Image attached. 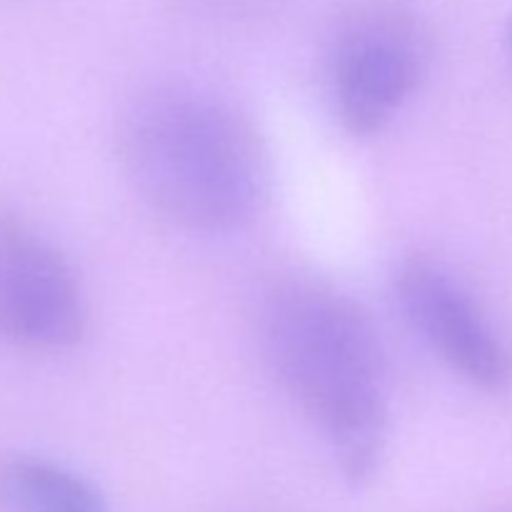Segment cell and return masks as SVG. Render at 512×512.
Returning a JSON list of instances; mask_svg holds the SVG:
<instances>
[{"mask_svg":"<svg viewBox=\"0 0 512 512\" xmlns=\"http://www.w3.org/2000/svg\"><path fill=\"white\" fill-rule=\"evenodd\" d=\"M258 338L345 483L365 488L383 465L390 405L383 343L363 305L325 280H278L260 300Z\"/></svg>","mask_w":512,"mask_h":512,"instance_id":"obj_1","label":"cell"},{"mask_svg":"<svg viewBox=\"0 0 512 512\" xmlns=\"http://www.w3.org/2000/svg\"><path fill=\"white\" fill-rule=\"evenodd\" d=\"M120 160L138 198L188 233H235L268 200L263 138L235 105L200 88L143 95L120 128Z\"/></svg>","mask_w":512,"mask_h":512,"instance_id":"obj_2","label":"cell"},{"mask_svg":"<svg viewBox=\"0 0 512 512\" xmlns=\"http://www.w3.org/2000/svg\"><path fill=\"white\" fill-rule=\"evenodd\" d=\"M328 93L353 138H375L418 93L430 65V33L398 0L355 5L328 43Z\"/></svg>","mask_w":512,"mask_h":512,"instance_id":"obj_3","label":"cell"},{"mask_svg":"<svg viewBox=\"0 0 512 512\" xmlns=\"http://www.w3.org/2000/svg\"><path fill=\"white\" fill-rule=\"evenodd\" d=\"M88 303L63 250L15 215H0V343L33 353L85 338Z\"/></svg>","mask_w":512,"mask_h":512,"instance_id":"obj_4","label":"cell"},{"mask_svg":"<svg viewBox=\"0 0 512 512\" xmlns=\"http://www.w3.org/2000/svg\"><path fill=\"white\" fill-rule=\"evenodd\" d=\"M405 323L473 388L500 393L512 383V353L468 285L440 260L410 255L393 273Z\"/></svg>","mask_w":512,"mask_h":512,"instance_id":"obj_5","label":"cell"},{"mask_svg":"<svg viewBox=\"0 0 512 512\" xmlns=\"http://www.w3.org/2000/svg\"><path fill=\"white\" fill-rule=\"evenodd\" d=\"M0 512H110V503L93 480L58 460L13 455L0 463Z\"/></svg>","mask_w":512,"mask_h":512,"instance_id":"obj_6","label":"cell"},{"mask_svg":"<svg viewBox=\"0 0 512 512\" xmlns=\"http://www.w3.org/2000/svg\"><path fill=\"white\" fill-rule=\"evenodd\" d=\"M505 58H508V70L512 78V13L508 15V23H505Z\"/></svg>","mask_w":512,"mask_h":512,"instance_id":"obj_7","label":"cell"}]
</instances>
